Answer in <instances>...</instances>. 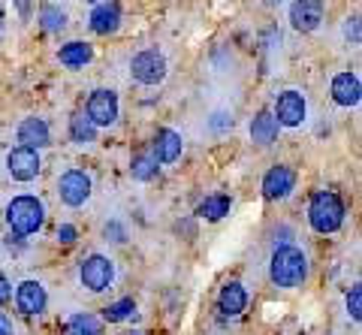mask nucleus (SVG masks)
I'll return each instance as SVG.
<instances>
[{
	"instance_id": "obj_3",
	"label": "nucleus",
	"mask_w": 362,
	"mask_h": 335,
	"mask_svg": "<svg viewBox=\"0 0 362 335\" xmlns=\"http://www.w3.org/2000/svg\"><path fill=\"white\" fill-rule=\"evenodd\" d=\"M347 218V208H344V199L338 196L335 191H317L308 203V223L314 233L320 236H329V233H338L341 223Z\"/></svg>"
},
{
	"instance_id": "obj_37",
	"label": "nucleus",
	"mask_w": 362,
	"mask_h": 335,
	"mask_svg": "<svg viewBox=\"0 0 362 335\" xmlns=\"http://www.w3.org/2000/svg\"><path fill=\"white\" fill-rule=\"evenodd\" d=\"M88 4H94V6H97V4H103V0H88Z\"/></svg>"
},
{
	"instance_id": "obj_8",
	"label": "nucleus",
	"mask_w": 362,
	"mask_h": 335,
	"mask_svg": "<svg viewBox=\"0 0 362 335\" xmlns=\"http://www.w3.org/2000/svg\"><path fill=\"white\" fill-rule=\"evenodd\" d=\"M90 191H94V182L85 170H66L61 172L58 178V196L66 208H82L88 199H90Z\"/></svg>"
},
{
	"instance_id": "obj_15",
	"label": "nucleus",
	"mask_w": 362,
	"mask_h": 335,
	"mask_svg": "<svg viewBox=\"0 0 362 335\" xmlns=\"http://www.w3.org/2000/svg\"><path fill=\"white\" fill-rule=\"evenodd\" d=\"M181 151H185V139H181V133L173 130V127H163V130H157V136H154V145H151V154L157 158V163H175L181 158Z\"/></svg>"
},
{
	"instance_id": "obj_5",
	"label": "nucleus",
	"mask_w": 362,
	"mask_h": 335,
	"mask_svg": "<svg viewBox=\"0 0 362 335\" xmlns=\"http://www.w3.org/2000/svg\"><path fill=\"white\" fill-rule=\"evenodd\" d=\"M169 61L160 49H142L130 58V79L142 88H154L166 79Z\"/></svg>"
},
{
	"instance_id": "obj_24",
	"label": "nucleus",
	"mask_w": 362,
	"mask_h": 335,
	"mask_svg": "<svg viewBox=\"0 0 362 335\" xmlns=\"http://www.w3.org/2000/svg\"><path fill=\"white\" fill-rule=\"evenodd\" d=\"M64 335H103V323H100V317L82 311V315H73L64 323Z\"/></svg>"
},
{
	"instance_id": "obj_25",
	"label": "nucleus",
	"mask_w": 362,
	"mask_h": 335,
	"mask_svg": "<svg viewBox=\"0 0 362 335\" xmlns=\"http://www.w3.org/2000/svg\"><path fill=\"white\" fill-rule=\"evenodd\" d=\"M136 315V302L130 296H124V299H118V302H109L106 308H103V320L106 323H121V320H127V317H133Z\"/></svg>"
},
{
	"instance_id": "obj_33",
	"label": "nucleus",
	"mask_w": 362,
	"mask_h": 335,
	"mask_svg": "<svg viewBox=\"0 0 362 335\" xmlns=\"http://www.w3.org/2000/svg\"><path fill=\"white\" fill-rule=\"evenodd\" d=\"M0 335H16V327H13V320H9L4 311H0Z\"/></svg>"
},
{
	"instance_id": "obj_14",
	"label": "nucleus",
	"mask_w": 362,
	"mask_h": 335,
	"mask_svg": "<svg viewBox=\"0 0 362 335\" xmlns=\"http://www.w3.org/2000/svg\"><path fill=\"white\" fill-rule=\"evenodd\" d=\"M88 28L90 33H97V37H109V33H115L121 28V6L115 0H103V4H97L90 9L88 16Z\"/></svg>"
},
{
	"instance_id": "obj_13",
	"label": "nucleus",
	"mask_w": 362,
	"mask_h": 335,
	"mask_svg": "<svg viewBox=\"0 0 362 335\" xmlns=\"http://www.w3.org/2000/svg\"><path fill=\"white\" fill-rule=\"evenodd\" d=\"M329 94H332V100H335V106H341V109H356L359 100H362L359 76H356V73H338V76H332Z\"/></svg>"
},
{
	"instance_id": "obj_6",
	"label": "nucleus",
	"mask_w": 362,
	"mask_h": 335,
	"mask_svg": "<svg viewBox=\"0 0 362 335\" xmlns=\"http://www.w3.org/2000/svg\"><path fill=\"white\" fill-rule=\"evenodd\" d=\"M85 115L94 127H115L118 118H121V103H118V94L112 88H94L85 103Z\"/></svg>"
},
{
	"instance_id": "obj_12",
	"label": "nucleus",
	"mask_w": 362,
	"mask_h": 335,
	"mask_svg": "<svg viewBox=\"0 0 362 335\" xmlns=\"http://www.w3.org/2000/svg\"><path fill=\"white\" fill-rule=\"evenodd\" d=\"M263 196L272 199V203H278V199H287L293 191H296V170L293 166H272V170L263 175Z\"/></svg>"
},
{
	"instance_id": "obj_17",
	"label": "nucleus",
	"mask_w": 362,
	"mask_h": 335,
	"mask_svg": "<svg viewBox=\"0 0 362 335\" xmlns=\"http://www.w3.org/2000/svg\"><path fill=\"white\" fill-rule=\"evenodd\" d=\"M247 308V290L242 281H226L218 293V311L223 317H239Z\"/></svg>"
},
{
	"instance_id": "obj_31",
	"label": "nucleus",
	"mask_w": 362,
	"mask_h": 335,
	"mask_svg": "<svg viewBox=\"0 0 362 335\" xmlns=\"http://www.w3.org/2000/svg\"><path fill=\"white\" fill-rule=\"evenodd\" d=\"M4 245H6V251H9V254H21V251L28 248L25 236H18V233H9V236L4 239Z\"/></svg>"
},
{
	"instance_id": "obj_20",
	"label": "nucleus",
	"mask_w": 362,
	"mask_h": 335,
	"mask_svg": "<svg viewBox=\"0 0 362 335\" xmlns=\"http://www.w3.org/2000/svg\"><path fill=\"white\" fill-rule=\"evenodd\" d=\"M37 21L45 33H64L66 25H70V16H66V9L58 4H42L37 13Z\"/></svg>"
},
{
	"instance_id": "obj_16",
	"label": "nucleus",
	"mask_w": 362,
	"mask_h": 335,
	"mask_svg": "<svg viewBox=\"0 0 362 335\" xmlns=\"http://www.w3.org/2000/svg\"><path fill=\"white\" fill-rule=\"evenodd\" d=\"M18 142L25 145V148H49L52 145V130H49V121L45 118H25L18 124Z\"/></svg>"
},
{
	"instance_id": "obj_1",
	"label": "nucleus",
	"mask_w": 362,
	"mask_h": 335,
	"mask_svg": "<svg viewBox=\"0 0 362 335\" xmlns=\"http://www.w3.org/2000/svg\"><path fill=\"white\" fill-rule=\"evenodd\" d=\"M269 278L281 290H296L308 281V254L299 245H275L269 257Z\"/></svg>"
},
{
	"instance_id": "obj_23",
	"label": "nucleus",
	"mask_w": 362,
	"mask_h": 335,
	"mask_svg": "<svg viewBox=\"0 0 362 335\" xmlns=\"http://www.w3.org/2000/svg\"><path fill=\"white\" fill-rule=\"evenodd\" d=\"M70 139L78 145V148H88V145L97 142V127L88 121L85 112H76L70 118Z\"/></svg>"
},
{
	"instance_id": "obj_9",
	"label": "nucleus",
	"mask_w": 362,
	"mask_h": 335,
	"mask_svg": "<svg viewBox=\"0 0 362 335\" xmlns=\"http://www.w3.org/2000/svg\"><path fill=\"white\" fill-rule=\"evenodd\" d=\"M6 172L9 178H16V182L28 184L33 182L40 172H42V160H40V151L33 148H25V145H18V148H13L6 154Z\"/></svg>"
},
{
	"instance_id": "obj_21",
	"label": "nucleus",
	"mask_w": 362,
	"mask_h": 335,
	"mask_svg": "<svg viewBox=\"0 0 362 335\" xmlns=\"http://www.w3.org/2000/svg\"><path fill=\"white\" fill-rule=\"evenodd\" d=\"M157 172H160V163L151 151H136L133 160H130V175L136 182H154Z\"/></svg>"
},
{
	"instance_id": "obj_28",
	"label": "nucleus",
	"mask_w": 362,
	"mask_h": 335,
	"mask_svg": "<svg viewBox=\"0 0 362 335\" xmlns=\"http://www.w3.org/2000/svg\"><path fill=\"white\" fill-rule=\"evenodd\" d=\"M103 236H106V242L124 245V242H127V227H124L121 221H109L106 227H103Z\"/></svg>"
},
{
	"instance_id": "obj_7",
	"label": "nucleus",
	"mask_w": 362,
	"mask_h": 335,
	"mask_svg": "<svg viewBox=\"0 0 362 335\" xmlns=\"http://www.w3.org/2000/svg\"><path fill=\"white\" fill-rule=\"evenodd\" d=\"M272 115H275L278 127L299 130L305 124V118H308V100H305V94L296 91V88H287V91H281L275 97V109H272Z\"/></svg>"
},
{
	"instance_id": "obj_19",
	"label": "nucleus",
	"mask_w": 362,
	"mask_h": 335,
	"mask_svg": "<svg viewBox=\"0 0 362 335\" xmlns=\"http://www.w3.org/2000/svg\"><path fill=\"white\" fill-rule=\"evenodd\" d=\"M251 142L254 145H259V148H266V145H272L278 139V121H275V115H272L269 109H259L257 115L251 118Z\"/></svg>"
},
{
	"instance_id": "obj_22",
	"label": "nucleus",
	"mask_w": 362,
	"mask_h": 335,
	"mask_svg": "<svg viewBox=\"0 0 362 335\" xmlns=\"http://www.w3.org/2000/svg\"><path fill=\"white\" fill-rule=\"evenodd\" d=\"M230 208H233L230 196H226V194H211V196H206L197 206V215L206 218V221H223L226 215H230Z\"/></svg>"
},
{
	"instance_id": "obj_2",
	"label": "nucleus",
	"mask_w": 362,
	"mask_h": 335,
	"mask_svg": "<svg viewBox=\"0 0 362 335\" xmlns=\"http://www.w3.org/2000/svg\"><path fill=\"white\" fill-rule=\"evenodd\" d=\"M9 233H18V236H37L45 223V206L40 196L33 194H18L6 203L4 208Z\"/></svg>"
},
{
	"instance_id": "obj_18",
	"label": "nucleus",
	"mask_w": 362,
	"mask_h": 335,
	"mask_svg": "<svg viewBox=\"0 0 362 335\" xmlns=\"http://www.w3.org/2000/svg\"><path fill=\"white\" fill-rule=\"evenodd\" d=\"M58 61L66 70H85V66L94 61V46L85 40H70L58 49Z\"/></svg>"
},
{
	"instance_id": "obj_35",
	"label": "nucleus",
	"mask_w": 362,
	"mask_h": 335,
	"mask_svg": "<svg viewBox=\"0 0 362 335\" xmlns=\"http://www.w3.org/2000/svg\"><path fill=\"white\" fill-rule=\"evenodd\" d=\"M263 4H266V6H278V4H281V0H263Z\"/></svg>"
},
{
	"instance_id": "obj_34",
	"label": "nucleus",
	"mask_w": 362,
	"mask_h": 335,
	"mask_svg": "<svg viewBox=\"0 0 362 335\" xmlns=\"http://www.w3.org/2000/svg\"><path fill=\"white\" fill-rule=\"evenodd\" d=\"M4 25H6V13H4V6H0V33H4Z\"/></svg>"
},
{
	"instance_id": "obj_26",
	"label": "nucleus",
	"mask_w": 362,
	"mask_h": 335,
	"mask_svg": "<svg viewBox=\"0 0 362 335\" xmlns=\"http://www.w3.org/2000/svg\"><path fill=\"white\" fill-rule=\"evenodd\" d=\"M209 130L214 133V136L230 133L233 130V115H230V112H214V115L209 118Z\"/></svg>"
},
{
	"instance_id": "obj_36",
	"label": "nucleus",
	"mask_w": 362,
	"mask_h": 335,
	"mask_svg": "<svg viewBox=\"0 0 362 335\" xmlns=\"http://www.w3.org/2000/svg\"><path fill=\"white\" fill-rule=\"evenodd\" d=\"M124 335H145L142 329H130V332H124Z\"/></svg>"
},
{
	"instance_id": "obj_4",
	"label": "nucleus",
	"mask_w": 362,
	"mask_h": 335,
	"mask_svg": "<svg viewBox=\"0 0 362 335\" xmlns=\"http://www.w3.org/2000/svg\"><path fill=\"white\" fill-rule=\"evenodd\" d=\"M78 284H82L88 293H106V290L115 284V260L106 254H88L82 263H78Z\"/></svg>"
},
{
	"instance_id": "obj_32",
	"label": "nucleus",
	"mask_w": 362,
	"mask_h": 335,
	"mask_svg": "<svg viewBox=\"0 0 362 335\" xmlns=\"http://www.w3.org/2000/svg\"><path fill=\"white\" fill-rule=\"evenodd\" d=\"M13 293H16V290H13V281H9V278L0 272V305H6L9 299H13Z\"/></svg>"
},
{
	"instance_id": "obj_11",
	"label": "nucleus",
	"mask_w": 362,
	"mask_h": 335,
	"mask_svg": "<svg viewBox=\"0 0 362 335\" xmlns=\"http://www.w3.org/2000/svg\"><path fill=\"white\" fill-rule=\"evenodd\" d=\"M326 4L323 0H293L290 4V25L299 33H314L323 25Z\"/></svg>"
},
{
	"instance_id": "obj_10",
	"label": "nucleus",
	"mask_w": 362,
	"mask_h": 335,
	"mask_svg": "<svg viewBox=\"0 0 362 335\" xmlns=\"http://www.w3.org/2000/svg\"><path fill=\"white\" fill-rule=\"evenodd\" d=\"M16 308L21 311L25 317H40L45 308H49V293H45V287L40 281H33V278H25L21 284H16Z\"/></svg>"
},
{
	"instance_id": "obj_27",
	"label": "nucleus",
	"mask_w": 362,
	"mask_h": 335,
	"mask_svg": "<svg viewBox=\"0 0 362 335\" xmlns=\"http://www.w3.org/2000/svg\"><path fill=\"white\" fill-rule=\"evenodd\" d=\"M347 315H350L354 323L362 320V290H359V284H354L350 287V293H347Z\"/></svg>"
},
{
	"instance_id": "obj_29",
	"label": "nucleus",
	"mask_w": 362,
	"mask_h": 335,
	"mask_svg": "<svg viewBox=\"0 0 362 335\" xmlns=\"http://www.w3.org/2000/svg\"><path fill=\"white\" fill-rule=\"evenodd\" d=\"M341 33H344V40L350 42V46H359V40H362V30H359V16H350V18H344Z\"/></svg>"
},
{
	"instance_id": "obj_30",
	"label": "nucleus",
	"mask_w": 362,
	"mask_h": 335,
	"mask_svg": "<svg viewBox=\"0 0 362 335\" xmlns=\"http://www.w3.org/2000/svg\"><path fill=\"white\" fill-rule=\"evenodd\" d=\"M54 236H58V242H61V245H73V242L78 239V230L73 227V223H61Z\"/></svg>"
}]
</instances>
